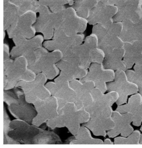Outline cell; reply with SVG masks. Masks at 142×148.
<instances>
[{"label": "cell", "mask_w": 142, "mask_h": 148, "mask_svg": "<svg viewBox=\"0 0 142 148\" xmlns=\"http://www.w3.org/2000/svg\"><path fill=\"white\" fill-rule=\"evenodd\" d=\"M123 28L122 22L94 26L92 33L98 37L99 47L105 54L104 60L118 61L123 59L125 52V42L120 37Z\"/></svg>", "instance_id": "6da1fadb"}, {"label": "cell", "mask_w": 142, "mask_h": 148, "mask_svg": "<svg viewBox=\"0 0 142 148\" xmlns=\"http://www.w3.org/2000/svg\"><path fill=\"white\" fill-rule=\"evenodd\" d=\"M52 20L55 29H59L67 36H71L85 31L87 19L77 15L74 8L71 7L60 12H53Z\"/></svg>", "instance_id": "7a4b0ae2"}, {"label": "cell", "mask_w": 142, "mask_h": 148, "mask_svg": "<svg viewBox=\"0 0 142 148\" xmlns=\"http://www.w3.org/2000/svg\"><path fill=\"white\" fill-rule=\"evenodd\" d=\"M80 60V66L88 69L92 63L102 64L105 57L104 51L98 47V39L92 33L85 39L83 45L76 46L72 48Z\"/></svg>", "instance_id": "3957f363"}, {"label": "cell", "mask_w": 142, "mask_h": 148, "mask_svg": "<svg viewBox=\"0 0 142 148\" xmlns=\"http://www.w3.org/2000/svg\"><path fill=\"white\" fill-rule=\"evenodd\" d=\"M36 20V12L33 10H29L19 15L7 29L10 38H13L18 35H23L28 39L33 38L36 30L32 25Z\"/></svg>", "instance_id": "277c9868"}, {"label": "cell", "mask_w": 142, "mask_h": 148, "mask_svg": "<svg viewBox=\"0 0 142 148\" xmlns=\"http://www.w3.org/2000/svg\"><path fill=\"white\" fill-rule=\"evenodd\" d=\"M118 7V12L114 18V22L136 23L142 20V0H127Z\"/></svg>", "instance_id": "5b68a950"}, {"label": "cell", "mask_w": 142, "mask_h": 148, "mask_svg": "<svg viewBox=\"0 0 142 148\" xmlns=\"http://www.w3.org/2000/svg\"><path fill=\"white\" fill-rule=\"evenodd\" d=\"M118 11L117 5L99 2L90 12L87 20L92 25H108L114 23V18Z\"/></svg>", "instance_id": "8992f818"}, {"label": "cell", "mask_w": 142, "mask_h": 148, "mask_svg": "<svg viewBox=\"0 0 142 148\" xmlns=\"http://www.w3.org/2000/svg\"><path fill=\"white\" fill-rule=\"evenodd\" d=\"M84 38V35L82 34H77L71 36H65L53 39L52 41H46L44 45L48 50H58L63 52L81 45Z\"/></svg>", "instance_id": "52a82bcc"}, {"label": "cell", "mask_w": 142, "mask_h": 148, "mask_svg": "<svg viewBox=\"0 0 142 148\" xmlns=\"http://www.w3.org/2000/svg\"><path fill=\"white\" fill-rule=\"evenodd\" d=\"M115 74L114 70L105 68L103 63H94L90 66L88 74L80 81L82 82L93 81L95 83L100 80L106 83L111 82L115 79Z\"/></svg>", "instance_id": "ba28073f"}, {"label": "cell", "mask_w": 142, "mask_h": 148, "mask_svg": "<svg viewBox=\"0 0 142 148\" xmlns=\"http://www.w3.org/2000/svg\"><path fill=\"white\" fill-rule=\"evenodd\" d=\"M123 62L127 69H131L135 64H142V43L125 42Z\"/></svg>", "instance_id": "9c48e42d"}, {"label": "cell", "mask_w": 142, "mask_h": 148, "mask_svg": "<svg viewBox=\"0 0 142 148\" xmlns=\"http://www.w3.org/2000/svg\"><path fill=\"white\" fill-rule=\"evenodd\" d=\"M37 114L47 121L56 117L58 114L57 99L53 96L33 104Z\"/></svg>", "instance_id": "30bf717a"}, {"label": "cell", "mask_w": 142, "mask_h": 148, "mask_svg": "<svg viewBox=\"0 0 142 148\" xmlns=\"http://www.w3.org/2000/svg\"><path fill=\"white\" fill-rule=\"evenodd\" d=\"M123 28L120 37L124 42L142 43V20L139 22L133 23L123 21Z\"/></svg>", "instance_id": "8fae6325"}, {"label": "cell", "mask_w": 142, "mask_h": 148, "mask_svg": "<svg viewBox=\"0 0 142 148\" xmlns=\"http://www.w3.org/2000/svg\"><path fill=\"white\" fill-rule=\"evenodd\" d=\"M43 41L44 38L40 35H37L30 40H26L21 45L16 46V47L13 48L10 55L14 58L25 56L27 54L42 47Z\"/></svg>", "instance_id": "7c38bea8"}, {"label": "cell", "mask_w": 142, "mask_h": 148, "mask_svg": "<svg viewBox=\"0 0 142 148\" xmlns=\"http://www.w3.org/2000/svg\"><path fill=\"white\" fill-rule=\"evenodd\" d=\"M34 27L36 31L43 33L46 40H49L52 38L54 33V27L52 13L50 12L46 14H40Z\"/></svg>", "instance_id": "4fadbf2b"}, {"label": "cell", "mask_w": 142, "mask_h": 148, "mask_svg": "<svg viewBox=\"0 0 142 148\" xmlns=\"http://www.w3.org/2000/svg\"><path fill=\"white\" fill-rule=\"evenodd\" d=\"M56 64L61 71L66 73L75 79L77 78L82 79L88 73V69L66 60H61Z\"/></svg>", "instance_id": "5bb4252c"}, {"label": "cell", "mask_w": 142, "mask_h": 148, "mask_svg": "<svg viewBox=\"0 0 142 148\" xmlns=\"http://www.w3.org/2000/svg\"><path fill=\"white\" fill-rule=\"evenodd\" d=\"M25 95L26 101L31 104L46 100L52 95L50 91L44 85L38 86Z\"/></svg>", "instance_id": "9a60e30c"}, {"label": "cell", "mask_w": 142, "mask_h": 148, "mask_svg": "<svg viewBox=\"0 0 142 148\" xmlns=\"http://www.w3.org/2000/svg\"><path fill=\"white\" fill-rule=\"evenodd\" d=\"M19 16V7L12 2L4 3V28L7 30Z\"/></svg>", "instance_id": "2e32d148"}, {"label": "cell", "mask_w": 142, "mask_h": 148, "mask_svg": "<svg viewBox=\"0 0 142 148\" xmlns=\"http://www.w3.org/2000/svg\"><path fill=\"white\" fill-rule=\"evenodd\" d=\"M75 140L71 142L72 144H97L102 145L104 142L100 139L92 138L88 128L83 126L80 127L76 135L74 136Z\"/></svg>", "instance_id": "e0dca14e"}, {"label": "cell", "mask_w": 142, "mask_h": 148, "mask_svg": "<svg viewBox=\"0 0 142 148\" xmlns=\"http://www.w3.org/2000/svg\"><path fill=\"white\" fill-rule=\"evenodd\" d=\"M98 2V0H76L73 5L78 16L87 19L92 10Z\"/></svg>", "instance_id": "ac0fdd59"}, {"label": "cell", "mask_w": 142, "mask_h": 148, "mask_svg": "<svg viewBox=\"0 0 142 148\" xmlns=\"http://www.w3.org/2000/svg\"><path fill=\"white\" fill-rule=\"evenodd\" d=\"M123 83H120L116 82H111L107 84V90L108 91H116L119 95V97L116 102L118 106L126 103L127 102V95L123 91Z\"/></svg>", "instance_id": "d6986e66"}, {"label": "cell", "mask_w": 142, "mask_h": 148, "mask_svg": "<svg viewBox=\"0 0 142 148\" xmlns=\"http://www.w3.org/2000/svg\"><path fill=\"white\" fill-rule=\"evenodd\" d=\"M119 97V93L116 91H110L107 94L104 95L101 100L98 101L102 106H111L118 101Z\"/></svg>", "instance_id": "ffe728a7"}, {"label": "cell", "mask_w": 142, "mask_h": 148, "mask_svg": "<svg viewBox=\"0 0 142 148\" xmlns=\"http://www.w3.org/2000/svg\"><path fill=\"white\" fill-rule=\"evenodd\" d=\"M126 74L128 80L136 84L139 87V92L142 95V79L141 76L135 71L127 70Z\"/></svg>", "instance_id": "44dd1931"}, {"label": "cell", "mask_w": 142, "mask_h": 148, "mask_svg": "<svg viewBox=\"0 0 142 148\" xmlns=\"http://www.w3.org/2000/svg\"><path fill=\"white\" fill-rule=\"evenodd\" d=\"M113 109L111 106H108L101 109L97 112L91 115V118H97L100 119L108 118L112 117L113 113Z\"/></svg>", "instance_id": "7402d4cb"}, {"label": "cell", "mask_w": 142, "mask_h": 148, "mask_svg": "<svg viewBox=\"0 0 142 148\" xmlns=\"http://www.w3.org/2000/svg\"><path fill=\"white\" fill-rule=\"evenodd\" d=\"M39 2L41 5L51 7L54 6L63 5L67 3L72 5H73L74 1V0H39Z\"/></svg>", "instance_id": "603a6c76"}, {"label": "cell", "mask_w": 142, "mask_h": 148, "mask_svg": "<svg viewBox=\"0 0 142 148\" xmlns=\"http://www.w3.org/2000/svg\"><path fill=\"white\" fill-rule=\"evenodd\" d=\"M123 91L127 95H131L138 93L139 87L135 83L129 81L123 83Z\"/></svg>", "instance_id": "cb8c5ba5"}, {"label": "cell", "mask_w": 142, "mask_h": 148, "mask_svg": "<svg viewBox=\"0 0 142 148\" xmlns=\"http://www.w3.org/2000/svg\"><path fill=\"white\" fill-rule=\"evenodd\" d=\"M115 126L116 123L111 117L103 119H99L98 126L102 127L105 130H109L114 128Z\"/></svg>", "instance_id": "d4e9b609"}, {"label": "cell", "mask_w": 142, "mask_h": 148, "mask_svg": "<svg viewBox=\"0 0 142 148\" xmlns=\"http://www.w3.org/2000/svg\"><path fill=\"white\" fill-rule=\"evenodd\" d=\"M58 68L56 64H54L46 68L43 70L42 72L44 73L48 79H53L59 73V71Z\"/></svg>", "instance_id": "484cf974"}, {"label": "cell", "mask_w": 142, "mask_h": 148, "mask_svg": "<svg viewBox=\"0 0 142 148\" xmlns=\"http://www.w3.org/2000/svg\"><path fill=\"white\" fill-rule=\"evenodd\" d=\"M128 103L134 109L142 103V95L140 93H136L129 98Z\"/></svg>", "instance_id": "4316f807"}, {"label": "cell", "mask_w": 142, "mask_h": 148, "mask_svg": "<svg viewBox=\"0 0 142 148\" xmlns=\"http://www.w3.org/2000/svg\"><path fill=\"white\" fill-rule=\"evenodd\" d=\"M141 133L138 130L133 131V133L126 138V144H139L140 143L141 137Z\"/></svg>", "instance_id": "83f0119b"}, {"label": "cell", "mask_w": 142, "mask_h": 148, "mask_svg": "<svg viewBox=\"0 0 142 148\" xmlns=\"http://www.w3.org/2000/svg\"><path fill=\"white\" fill-rule=\"evenodd\" d=\"M115 81L118 83H124L128 81L126 71L123 70L116 71L115 72Z\"/></svg>", "instance_id": "f1b7e54d"}, {"label": "cell", "mask_w": 142, "mask_h": 148, "mask_svg": "<svg viewBox=\"0 0 142 148\" xmlns=\"http://www.w3.org/2000/svg\"><path fill=\"white\" fill-rule=\"evenodd\" d=\"M92 96L94 101H99L104 95V92L100 89L95 87L92 90L91 92Z\"/></svg>", "instance_id": "f546056e"}, {"label": "cell", "mask_w": 142, "mask_h": 148, "mask_svg": "<svg viewBox=\"0 0 142 148\" xmlns=\"http://www.w3.org/2000/svg\"><path fill=\"white\" fill-rule=\"evenodd\" d=\"M134 131L133 127L130 125V124L126 125L123 127L121 130V135L124 137H127L131 134Z\"/></svg>", "instance_id": "4dcf8cb0"}, {"label": "cell", "mask_w": 142, "mask_h": 148, "mask_svg": "<svg viewBox=\"0 0 142 148\" xmlns=\"http://www.w3.org/2000/svg\"><path fill=\"white\" fill-rule=\"evenodd\" d=\"M133 114L131 112L122 114V121L124 125H129L133 122Z\"/></svg>", "instance_id": "1f68e13d"}, {"label": "cell", "mask_w": 142, "mask_h": 148, "mask_svg": "<svg viewBox=\"0 0 142 148\" xmlns=\"http://www.w3.org/2000/svg\"><path fill=\"white\" fill-rule=\"evenodd\" d=\"M133 109L132 107L127 103L123 106H119L117 108L116 110L119 112L123 114L127 113V112H131L133 111Z\"/></svg>", "instance_id": "d6a6232c"}, {"label": "cell", "mask_w": 142, "mask_h": 148, "mask_svg": "<svg viewBox=\"0 0 142 148\" xmlns=\"http://www.w3.org/2000/svg\"><path fill=\"white\" fill-rule=\"evenodd\" d=\"M121 128L115 126L114 128L108 130L107 134L109 137L113 138V137L118 136L121 133Z\"/></svg>", "instance_id": "836d02e7"}, {"label": "cell", "mask_w": 142, "mask_h": 148, "mask_svg": "<svg viewBox=\"0 0 142 148\" xmlns=\"http://www.w3.org/2000/svg\"><path fill=\"white\" fill-rule=\"evenodd\" d=\"M91 131L93 134L96 136H105L107 134L106 130L103 128L99 126L96 127Z\"/></svg>", "instance_id": "e575fe53"}, {"label": "cell", "mask_w": 142, "mask_h": 148, "mask_svg": "<svg viewBox=\"0 0 142 148\" xmlns=\"http://www.w3.org/2000/svg\"><path fill=\"white\" fill-rule=\"evenodd\" d=\"M142 122V114L139 113L133 114V124L136 126H140Z\"/></svg>", "instance_id": "d590c367"}, {"label": "cell", "mask_w": 142, "mask_h": 148, "mask_svg": "<svg viewBox=\"0 0 142 148\" xmlns=\"http://www.w3.org/2000/svg\"><path fill=\"white\" fill-rule=\"evenodd\" d=\"M95 85H96V87L100 89L104 93L107 90V84H106V82L104 81H101V80L97 81L95 82Z\"/></svg>", "instance_id": "8d00e7d4"}, {"label": "cell", "mask_w": 142, "mask_h": 148, "mask_svg": "<svg viewBox=\"0 0 142 148\" xmlns=\"http://www.w3.org/2000/svg\"><path fill=\"white\" fill-rule=\"evenodd\" d=\"M114 143L116 145L126 144V138L124 136L116 137L114 140Z\"/></svg>", "instance_id": "74e56055"}, {"label": "cell", "mask_w": 142, "mask_h": 148, "mask_svg": "<svg viewBox=\"0 0 142 148\" xmlns=\"http://www.w3.org/2000/svg\"><path fill=\"white\" fill-rule=\"evenodd\" d=\"M127 1V0H109L108 4L118 6Z\"/></svg>", "instance_id": "f35d334b"}, {"label": "cell", "mask_w": 142, "mask_h": 148, "mask_svg": "<svg viewBox=\"0 0 142 148\" xmlns=\"http://www.w3.org/2000/svg\"><path fill=\"white\" fill-rule=\"evenodd\" d=\"M131 113L134 114L139 113L142 114V103L139 106L137 107L136 108L133 109L131 112Z\"/></svg>", "instance_id": "ab89813d"}, {"label": "cell", "mask_w": 142, "mask_h": 148, "mask_svg": "<svg viewBox=\"0 0 142 148\" xmlns=\"http://www.w3.org/2000/svg\"><path fill=\"white\" fill-rule=\"evenodd\" d=\"M104 144L105 145H112L113 144V142L111 141V139H106L105 140Z\"/></svg>", "instance_id": "60d3db41"}, {"label": "cell", "mask_w": 142, "mask_h": 148, "mask_svg": "<svg viewBox=\"0 0 142 148\" xmlns=\"http://www.w3.org/2000/svg\"><path fill=\"white\" fill-rule=\"evenodd\" d=\"M98 1L99 2H102L103 3L108 4L109 0H98Z\"/></svg>", "instance_id": "b9f144b4"}, {"label": "cell", "mask_w": 142, "mask_h": 148, "mask_svg": "<svg viewBox=\"0 0 142 148\" xmlns=\"http://www.w3.org/2000/svg\"><path fill=\"white\" fill-rule=\"evenodd\" d=\"M140 144H142V134L141 135V139H140Z\"/></svg>", "instance_id": "7bdbcfd3"}, {"label": "cell", "mask_w": 142, "mask_h": 148, "mask_svg": "<svg viewBox=\"0 0 142 148\" xmlns=\"http://www.w3.org/2000/svg\"><path fill=\"white\" fill-rule=\"evenodd\" d=\"M141 131L142 132V126L141 127Z\"/></svg>", "instance_id": "ee69618b"}]
</instances>
